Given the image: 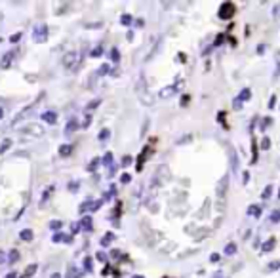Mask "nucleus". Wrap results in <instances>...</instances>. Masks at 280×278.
I'll return each mask as SVG.
<instances>
[{
    "label": "nucleus",
    "instance_id": "nucleus-48",
    "mask_svg": "<svg viewBox=\"0 0 280 278\" xmlns=\"http://www.w3.org/2000/svg\"><path fill=\"white\" fill-rule=\"evenodd\" d=\"M111 256H113V257H119L120 252H119V250H113V254H111Z\"/></svg>",
    "mask_w": 280,
    "mask_h": 278
},
{
    "label": "nucleus",
    "instance_id": "nucleus-53",
    "mask_svg": "<svg viewBox=\"0 0 280 278\" xmlns=\"http://www.w3.org/2000/svg\"><path fill=\"white\" fill-rule=\"evenodd\" d=\"M132 278H143V277H140V275H136V277H132Z\"/></svg>",
    "mask_w": 280,
    "mask_h": 278
},
{
    "label": "nucleus",
    "instance_id": "nucleus-7",
    "mask_svg": "<svg viewBox=\"0 0 280 278\" xmlns=\"http://www.w3.org/2000/svg\"><path fill=\"white\" fill-rule=\"evenodd\" d=\"M250 96H252V92H250V88H244L240 94H238V97H237V103H235V107H240L242 105V101H248L250 99Z\"/></svg>",
    "mask_w": 280,
    "mask_h": 278
},
{
    "label": "nucleus",
    "instance_id": "nucleus-33",
    "mask_svg": "<svg viewBox=\"0 0 280 278\" xmlns=\"http://www.w3.org/2000/svg\"><path fill=\"white\" fill-rule=\"evenodd\" d=\"M271 194H273V187H271V185H267V187H265V191H263V194H261V196H263V198L267 200V198H269Z\"/></svg>",
    "mask_w": 280,
    "mask_h": 278
},
{
    "label": "nucleus",
    "instance_id": "nucleus-13",
    "mask_svg": "<svg viewBox=\"0 0 280 278\" xmlns=\"http://www.w3.org/2000/svg\"><path fill=\"white\" fill-rule=\"evenodd\" d=\"M177 92V86H168V88H164L160 92V97L162 99H166V97H170V96H173Z\"/></svg>",
    "mask_w": 280,
    "mask_h": 278
},
{
    "label": "nucleus",
    "instance_id": "nucleus-37",
    "mask_svg": "<svg viewBox=\"0 0 280 278\" xmlns=\"http://www.w3.org/2000/svg\"><path fill=\"white\" fill-rule=\"evenodd\" d=\"M101 204H103V200H94V206H92V212H96V210H99V208H101Z\"/></svg>",
    "mask_w": 280,
    "mask_h": 278
},
{
    "label": "nucleus",
    "instance_id": "nucleus-36",
    "mask_svg": "<svg viewBox=\"0 0 280 278\" xmlns=\"http://www.w3.org/2000/svg\"><path fill=\"white\" fill-rule=\"evenodd\" d=\"M19 38H21V32H15V34H11L10 36V42H19Z\"/></svg>",
    "mask_w": 280,
    "mask_h": 278
},
{
    "label": "nucleus",
    "instance_id": "nucleus-49",
    "mask_svg": "<svg viewBox=\"0 0 280 278\" xmlns=\"http://www.w3.org/2000/svg\"><path fill=\"white\" fill-rule=\"evenodd\" d=\"M6 261V257H4V252H0V263H4Z\"/></svg>",
    "mask_w": 280,
    "mask_h": 278
},
{
    "label": "nucleus",
    "instance_id": "nucleus-1",
    "mask_svg": "<svg viewBox=\"0 0 280 278\" xmlns=\"http://www.w3.org/2000/svg\"><path fill=\"white\" fill-rule=\"evenodd\" d=\"M19 132H21V136H27V138H42L44 134H46V130H44L40 124H34V122L25 124Z\"/></svg>",
    "mask_w": 280,
    "mask_h": 278
},
{
    "label": "nucleus",
    "instance_id": "nucleus-51",
    "mask_svg": "<svg viewBox=\"0 0 280 278\" xmlns=\"http://www.w3.org/2000/svg\"><path fill=\"white\" fill-rule=\"evenodd\" d=\"M50 278H61V275H59V273H54V275H52Z\"/></svg>",
    "mask_w": 280,
    "mask_h": 278
},
{
    "label": "nucleus",
    "instance_id": "nucleus-5",
    "mask_svg": "<svg viewBox=\"0 0 280 278\" xmlns=\"http://www.w3.org/2000/svg\"><path fill=\"white\" fill-rule=\"evenodd\" d=\"M36 103H38V99H34V103H32V105H29V107H27V109H23L21 113H19L17 117L13 118V120H11V126H15V124H17L19 120H23V118H25V117H29V115H31V113H32V109L36 107Z\"/></svg>",
    "mask_w": 280,
    "mask_h": 278
},
{
    "label": "nucleus",
    "instance_id": "nucleus-9",
    "mask_svg": "<svg viewBox=\"0 0 280 278\" xmlns=\"http://www.w3.org/2000/svg\"><path fill=\"white\" fill-rule=\"evenodd\" d=\"M80 229L82 231H86V233H90L92 229H94V223H92V217L88 215V217H82V221H80Z\"/></svg>",
    "mask_w": 280,
    "mask_h": 278
},
{
    "label": "nucleus",
    "instance_id": "nucleus-14",
    "mask_svg": "<svg viewBox=\"0 0 280 278\" xmlns=\"http://www.w3.org/2000/svg\"><path fill=\"white\" fill-rule=\"evenodd\" d=\"M59 154L61 156H69V154H73V145H69V143H65L59 147Z\"/></svg>",
    "mask_w": 280,
    "mask_h": 278
},
{
    "label": "nucleus",
    "instance_id": "nucleus-19",
    "mask_svg": "<svg viewBox=\"0 0 280 278\" xmlns=\"http://www.w3.org/2000/svg\"><path fill=\"white\" fill-rule=\"evenodd\" d=\"M19 261V252L17 250H11L8 254V263H17Z\"/></svg>",
    "mask_w": 280,
    "mask_h": 278
},
{
    "label": "nucleus",
    "instance_id": "nucleus-16",
    "mask_svg": "<svg viewBox=\"0 0 280 278\" xmlns=\"http://www.w3.org/2000/svg\"><path fill=\"white\" fill-rule=\"evenodd\" d=\"M19 238H21V240H25V242H31V240H32V231H31V229H23L21 233H19Z\"/></svg>",
    "mask_w": 280,
    "mask_h": 278
},
{
    "label": "nucleus",
    "instance_id": "nucleus-2",
    "mask_svg": "<svg viewBox=\"0 0 280 278\" xmlns=\"http://www.w3.org/2000/svg\"><path fill=\"white\" fill-rule=\"evenodd\" d=\"M63 65L69 71H76L80 67V54L78 52H67L63 55Z\"/></svg>",
    "mask_w": 280,
    "mask_h": 278
},
{
    "label": "nucleus",
    "instance_id": "nucleus-21",
    "mask_svg": "<svg viewBox=\"0 0 280 278\" xmlns=\"http://www.w3.org/2000/svg\"><path fill=\"white\" fill-rule=\"evenodd\" d=\"M259 214H261V208H259V206H256V204L248 208V215H252V217H258Z\"/></svg>",
    "mask_w": 280,
    "mask_h": 278
},
{
    "label": "nucleus",
    "instance_id": "nucleus-22",
    "mask_svg": "<svg viewBox=\"0 0 280 278\" xmlns=\"http://www.w3.org/2000/svg\"><path fill=\"white\" fill-rule=\"evenodd\" d=\"M113 238H115V235H113V233H107V235L101 238V246H109V244L113 242Z\"/></svg>",
    "mask_w": 280,
    "mask_h": 278
},
{
    "label": "nucleus",
    "instance_id": "nucleus-23",
    "mask_svg": "<svg viewBox=\"0 0 280 278\" xmlns=\"http://www.w3.org/2000/svg\"><path fill=\"white\" fill-rule=\"evenodd\" d=\"M225 254H227V256H233V254H237V244H235V242H231V244H227Z\"/></svg>",
    "mask_w": 280,
    "mask_h": 278
},
{
    "label": "nucleus",
    "instance_id": "nucleus-8",
    "mask_svg": "<svg viewBox=\"0 0 280 278\" xmlns=\"http://www.w3.org/2000/svg\"><path fill=\"white\" fill-rule=\"evenodd\" d=\"M40 117H42V120L46 124H55L57 122V113H54V111H46Z\"/></svg>",
    "mask_w": 280,
    "mask_h": 278
},
{
    "label": "nucleus",
    "instance_id": "nucleus-27",
    "mask_svg": "<svg viewBox=\"0 0 280 278\" xmlns=\"http://www.w3.org/2000/svg\"><path fill=\"white\" fill-rule=\"evenodd\" d=\"M84 271L92 273V257H84Z\"/></svg>",
    "mask_w": 280,
    "mask_h": 278
},
{
    "label": "nucleus",
    "instance_id": "nucleus-20",
    "mask_svg": "<svg viewBox=\"0 0 280 278\" xmlns=\"http://www.w3.org/2000/svg\"><path fill=\"white\" fill-rule=\"evenodd\" d=\"M11 147V139H4V141H2V143H0V154H4V152H6V150L10 149Z\"/></svg>",
    "mask_w": 280,
    "mask_h": 278
},
{
    "label": "nucleus",
    "instance_id": "nucleus-12",
    "mask_svg": "<svg viewBox=\"0 0 280 278\" xmlns=\"http://www.w3.org/2000/svg\"><path fill=\"white\" fill-rule=\"evenodd\" d=\"M75 130H78V120H76V118H71V120L67 122V128H65V134L69 136V134H73Z\"/></svg>",
    "mask_w": 280,
    "mask_h": 278
},
{
    "label": "nucleus",
    "instance_id": "nucleus-10",
    "mask_svg": "<svg viewBox=\"0 0 280 278\" xmlns=\"http://www.w3.org/2000/svg\"><path fill=\"white\" fill-rule=\"evenodd\" d=\"M54 191H55V187H54V185H50V187H48V189H46V191H44L42 198H40V206H46V202H48V200H50V196H52V194H54Z\"/></svg>",
    "mask_w": 280,
    "mask_h": 278
},
{
    "label": "nucleus",
    "instance_id": "nucleus-50",
    "mask_svg": "<svg viewBox=\"0 0 280 278\" xmlns=\"http://www.w3.org/2000/svg\"><path fill=\"white\" fill-rule=\"evenodd\" d=\"M6 278H17V275H15V273H10V275H6Z\"/></svg>",
    "mask_w": 280,
    "mask_h": 278
},
{
    "label": "nucleus",
    "instance_id": "nucleus-18",
    "mask_svg": "<svg viewBox=\"0 0 280 278\" xmlns=\"http://www.w3.org/2000/svg\"><path fill=\"white\" fill-rule=\"evenodd\" d=\"M92 206H94V200H84V202L80 204L78 212H80V214H86V210H92Z\"/></svg>",
    "mask_w": 280,
    "mask_h": 278
},
{
    "label": "nucleus",
    "instance_id": "nucleus-15",
    "mask_svg": "<svg viewBox=\"0 0 280 278\" xmlns=\"http://www.w3.org/2000/svg\"><path fill=\"white\" fill-rule=\"evenodd\" d=\"M36 269H38V265L36 263H32V265H29V267L25 269V273H23V278H31L34 273H36Z\"/></svg>",
    "mask_w": 280,
    "mask_h": 278
},
{
    "label": "nucleus",
    "instance_id": "nucleus-6",
    "mask_svg": "<svg viewBox=\"0 0 280 278\" xmlns=\"http://www.w3.org/2000/svg\"><path fill=\"white\" fill-rule=\"evenodd\" d=\"M13 59H15V52H6L2 55V59H0V69H10Z\"/></svg>",
    "mask_w": 280,
    "mask_h": 278
},
{
    "label": "nucleus",
    "instance_id": "nucleus-25",
    "mask_svg": "<svg viewBox=\"0 0 280 278\" xmlns=\"http://www.w3.org/2000/svg\"><path fill=\"white\" fill-rule=\"evenodd\" d=\"M67 278H80V273H78L75 267H69V271H67Z\"/></svg>",
    "mask_w": 280,
    "mask_h": 278
},
{
    "label": "nucleus",
    "instance_id": "nucleus-52",
    "mask_svg": "<svg viewBox=\"0 0 280 278\" xmlns=\"http://www.w3.org/2000/svg\"><path fill=\"white\" fill-rule=\"evenodd\" d=\"M4 117V111H2V107H0V118Z\"/></svg>",
    "mask_w": 280,
    "mask_h": 278
},
{
    "label": "nucleus",
    "instance_id": "nucleus-41",
    "mask_svg": "<svg viewBox=\"0 0 280 278\" xmlns=\"http://www.w3.org/2000/svg\"><path fill=\"white\" fill-rule=\"evenodd\" d=\"M120 179H122V183H130L132 177H130V173H122V177H120Z\"/></svg>",
    "mask_w": 280,
    "mask_h": 278
},
{
    "label": "nucleus",
    "instance_id": "nucleus-34",
    "mask_svg": "<svg viewBox=\"0 0 280 278\" xmlns=\"http://www.w3.org/2000/svg\"><path fill=\"white\" fill-rule=\"evenodd\" d=\"M111 57H113V61H119L120 59V54H119V50H117V48H113V50H111Z\"/></svg>",
    "mask_w": 280,
    "mask_h": 278
},
{
    "label": "nucleus",
    "instance_id": "nucleus-46",
    "mask_svg": "<svg viewBox=\"0 0 280 278\" xmlns=\"http://www.w3.org/2000/svg\"><path fill=\"white\" fill-rule=\"evenodd\" d=\"M97 259H99V261H105V259H107V256H105V254H101V252H99V254H97Z\"/></svg>",
    "mask_w": 280,
    "mask_h": 278
},
{
    "label": "nucleus",
    "instance_id": "nucleus-28",
    "mask_svg": "<svg viewBox=\"0 0 280 278\" xmlns=\"http://www.w3.org/2000/svg\"><path fill=\"white\" fill-rule=\"evenodd\" d=\"M103 164H105V166H113V154H111V152H107V154L103 156Z\"/></svg>",
    "mask_w": 280,
    "mask_h": 278
},
{
    "label": "nucleus",
    "instance_id": "nucleus-17",
    "mask_svg": "<svg viewBox=\"0 0 280 278\" xmlns=\"http://www.w3.org/2000/svg\"><path fill=\"white\" fill-rule=\"evenodd\" d=\"M275 242H277L275 238H269V240H267V242H265V244L261 246V252H263V254H267V252H271V250L275 248Z\"/></svg>",
    "mask_w": 280,
    "mask_h": 278
},
{
    "label": "nucleus",
    "instance_id": "nucleus-35",
    "mask_svg": "<svg viewBox=\"0 0 280 278\" xmlns=\"http://www.w3.org/2000/svg\"><path fill=\"white\" fill-rule=\"evenodd\" d=\"M97 164H99V158H94V160L90 162V166H88V170L90 171H94L97 168Z\"/></svg>",
    "mask_w": 280,
    "mask_h": 278
},
{
    "label": "nucleus",
    "instance_id": "nucleus-26",
    "mask_svg": "<svg viewBox=\"0 0 280 278\" xmlns=\"http://www.w3.org/2000/svg\"><path fill=\"white\" fill-rule=\"evenodd\" d=\"M269 219L273 221V223H279V221H280V210H275V212L271 214Z\"/></svg>",
    "mask_w": 280,
    "mask_h": 278
},
{
    "label": "nucleus",
    "instance_id": "nucleus-39",
    "mask_svg": "<svg viewBox=\"0 0 280 278\" xmlns=\"http://www.w3.org/2000/svg\"><path fill=\"white\" fill-rule=\"evenodd\" d=\"M99 55H101V46H97L96 50L92 52V57H99Z\"/></svg>",
    "mask_w": 280,
    "mask_h": 278
},
{
    "label": "nucleus",
    "instance_id": "nucleus-38",
    "mask_svg": "<svg viewBox=\"0 0 280 278\" xmlns=\"http://www.w3.org/2000/svg\"><path fill=\"white\" fill-rule=\"evenodd\" d=\"M50 227H52V229H59V227H61V221H59V219H55V221H52V223H50Z\"/></svg>",
    "mask_w": 280,
    "mask_h": 278
},
{
    "label": "nucleus",
    "instance_id": "nucleus-3",
    "mask_svg": "<svg viewBox=\"0 0 280 278\" xmlns=\"http://www.w3.org/2000/svg\"><path fill=\"white\" fill-rule=\"evenodd\" d=\"M32 40L36 44H44L48 40V25L46 23H38L32 31Z\"/></svg>",
    "mask_w": 280,
    "mask_h": 278
},
{
    "label": "nucleus",
    "instance_id": "nucleus-24",
    "mask_svg": "<svg viewBox=\"0 0 280 278\" xmlns=\"http://www.w3.org/2000/svg\"><path fill=\"white\" fill-rule=\"evenodd\" d=\"M65 240H67V236H65L63 233H55V235L52 236V242H55V244H57V242H65Z\"/></svg>",
    "mask_w": 280,
    "mask_h": 278
},
{
    "label": "nucleus",
    "instance_id": "nucleus-29",
    "mask_svg": "<svg viewBox=\"0 0 280 278\" xmlns=\"http://www.w3.org/2000/svg\"><path fill=\"white\" fill-rule=\"evenodd\" d=\"M120 21H122V25H132V15H128V13H124V15L120 17Z\"/></svg>",
    "mask_w": 280,
    "mask_h": 278
},
{
    "label": "nucleus",
    "instance_id": "nucleus-31",
    "mask_svg": "<svg viewBox=\"0 0 280 278\" xmlns=\"http://www.w3.org/2000/svg\"><path fill=\"white\" fill-rule=\"evenodd\" d=\"M78 187H80V183H78V181H71V183H69V191H71V193H76V191H78Z\"/></svg>",
    "mask_w": 280,
    "mask_h": 278
},
{
    "label": "nucleus",
    "instance_id": "nucleus-32",
    "mask_svg": "<svg viewBox=\"0 0 280 278\" xmlns=\"http://www.w3.org/2000/svg\"><path fill=\"white\" fill-rule=\"evenodd\" d=\"M109 69H111L109 65H101V67H99V71H97V75H99V76L107 75V73H109Z\"/></svg>",
    "mask_w": 280,
    "mask_h": 278
},
{
    "label": "nucleus",
    "instance_id": "nucleus-30",
    "mask_svg": "<svg viewBox=\"0 0 280 278\" xmlns=\"http://www.w3.org/2000/svg\"><path fill=\"white\" fill-rule=\"evenodd\" d=\"M109 136H111V134H109V130H101L97 138H99V141H105V139H109Z\"/></svg>",
    "mask_w": 280,
    "mask_h": 278
},
{
    "label": "nucleus",
    "instance_id": "nucleus-43",
    "mask_svg": "<svg viewBox=\"0 0 280 278\" xmlns=\"http://www.w3.org/2000/svg\"><path fill=\"white\" fill-rule=\"evenodd\" d=\"M279 267H280V263H279V261H273V263H271V265H269L271 271H275V269H279Z\"/></svg>",
    "mask_w": 280,
    "mask_h": 278
},
{
    "label": "nucleus",
    "instance_id": "nucleus-44",
    "mask_svg": "<svg viewBox=\"0 0 280 278\" xmlns=\"http://www.w3.org/2000/svg\"><path fill=\"white\" fill-rule=\"evenodd\" d=\"M97 105H99V99H94V101L88 105V109H94V107H97Z\"/></svg>",
    "mask_w": 280,
    "mask_h": 278
},
{
    "label": "nucleus",
    "instance_id": "nucleus-40",
    "mask_svg": "<svg viewBox=\"0 0 280 278\" xmlns=\"http://www.w3.org/2000/svg\"><path fill=\"white\" fill-rule=\"evenodd\" d=\"M132 164V156H124L122 158V166H130Z\"/></svg>",
    "mask_w": 280,
    "mask_h": 278
},
{
    "label": "nucleus",
    "instance_id": "nucleus-42",
    "mask_svg": "<svg viewBox=\"0 0 280 278\" xmlns=\"http://www.w3.org/2000/svg\"><path fill=\"white\" fill-rule=\"evenodd\" d=\"M90 122H92V115H86V118H84V128L90 126Z\"/></svg>",
    "mask_w": 280,
    "mask_h": 278
},
{
    "label": "nucleus",
    "instance_id": "nucleus-45",
    "mask_svg": "<svg viewBox=\"0 0 280 278\" xmlns=\"http://www.w3.org/2000/svg\"><path fill=\"white\" fill-rule=\"evenodd\" d=\"M78 229H80V223H78V225H73V227H71V231H73V235H75V233H78Z\"/></svg>",
    "mask_w": 280,
    "mask_h": 278
},
{
    "label": "nucleus",
    "instance_id": "nucleus-47",
    "mask_svg": "<svg viewBox=\"0 0 280 278\" xmlns=\"http://www.w3.org/2000/svg\"><path fill=\"white\" fill-rule=\"evenodd\" d=\"M263 149H269V139H263Z\"/></svg>",
    "mask_w": 280,
    "mask_h": 278
},
{
    "label": "nucleus",
    "instance_id": "nucleus-11",
    "mask_svg": "<svg viewBox=\"0 0 280 278\" xmlns=\"http://www.w3.org/2000/svg\"><path fill=\"white\" fill-rule=\"evenodd\" d=\"M227 183H229V177L225 175V177H223V179L219 181V187H217V196H219V198H223V196H225Z\"/></svg>",
    "mask_w": 280,
    "mask_h": 278
},
{
    "label": "nucleus",
    "instance_id": "nucleus-4",
    "mask_svg": "<svg viewBox=\"0 0 280 278\" xmlns=\"http://www.w3.org/2000/svg\"><path fill=\"white\" fill-rule=\"evenodd\" d=\"M219 17L221 19H229V17H233V13H235V6L231 4V2H225V4H221V8H219Z\"/></svg>",
    "mask_w": 280,
    "mask_h": 278
}]
</instances>
